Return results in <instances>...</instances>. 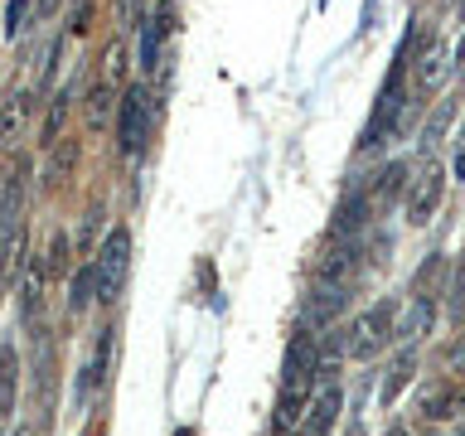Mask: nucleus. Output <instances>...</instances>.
<instances>
[{
  "label": "nucleus",
  "mask_w": 465,
  "mask_h": 436,
  "mask_svg": "<svg viewBox=\"0 0 465 436\" xmlns=\"http://www.w3.org/2000/svg\"><path fill=\"white\" fill-rule=\"evenodd\" d=\"M456 112H460L456 97H441V102L427 112V122H421V131H417V145H421V151H436V145L446 141V131L456 126Z\"/></svg>",
  "instance_id": "obj_18"
},
{
  "label": "nucleus",
  "mask_w": 465,
  "mask_h": 436,
  "mask_svg": "<svg viewBox=\"0 0 465 436\" xmlns=\"http://www.w3.org/2000/svg\"><path fill=\"white\" fill-rule=\"evenodd\" d=\"M78 102H83L78 78H68L49 102H44V122H39V145H44V151H49L58 136H68V116H73V107H78Z\"/></svg>",
  "instance_id": "obj_9"
},
{
  "label": "nucleus",
  "mask_w": 465,
  "mask_h": 436,
  "mask_svg": "<svg viewBox=\"0 0 465 436\" xmlns=\"http://www.w3.org/2000/svg\"><path fill=\"white\" fill-rule=\"evenodd\" d=\"M456 174H460V180H465V155H460V160H456Z\"/></svg>",
  "instance_id": "obj_31"
},
{
  "label": "nucleus",
  "mask_w": 465,
  "mask_h": 436,
  "mask_svg": "<svg viewBox=\"0 0 465 436\" xmlns=\"http://www.w3.org/2000/svg\"><path fill=\"white\" fill-rule=\"evenodd\" d=\"M131 64V54H126V44L122 39H112L107 49H102V58H97V83H107V87H126V68Z\"/></svg>",
  "instance_id": "obj_21"
},
{
  "label": "nucleus",
  "mask_w": 465,
  "mask_h": 436,
  "mask_svg": "<svg viewBox=\"0 0 465 436\" xmlns=\"http://www.w3.org/2000/svg\"><path fill=\"white\" fill-rule=\"evenodd\" d=\"M155 131V102H151V87L145 83H126L122 87V107H116V151L126 160H136L145 151Z\"/></svg>",
  "instance_id": "obj_3"
},
{
  "label": "nucleus",
  "mask_w": 465,
  "mask_h": 436,
  "mask_svg": "<svg viewBox=\"0 0 465 436\" xmlns=\"http://www.w3.org/2000/svg\"><path fill=\"white\" fill-rule=\"evenodd\" d=\"M340 412H344V388H340V383H320V388L311 392L305 417H301V431H305V436H330L334 421H340Z\"/></svg>",
  "instance_id": "obj_10"
},
{
  "label": "nucleus",
  "mask_w": 465,
  "mask_h": 436,
  "mask_svg": "<svg viewBox=\"0 0 465 436\" xmlns=\"http://www.w3.org/2000/svg\"><path fill=\"white\" fill-rule=\"evenodd\" d=\"M0 296H5V282H0Z\"/></svg>",
  "instance_id": "obj_34"
},
{
  "label": "nucleus",
  "mask_w": 465,
  "mask_h": 436,
  "mask_svg": "<svg viewBox=\"0 0 465 436\" xmlns=\"http://www.w3.org/2000/svg\"><path fill=\"white\" fill-rule=\"evenodd\" d=\"M15 398H20V349L0 344V421L15 417Z\"/></svg>",
  "instance_id": "obj_19"
},
{
  "label": "nucleus",
  "mask_w": 465,
  "mask_h": 436,
  "mask_svg": "<svg viewBox=\"0 0 465 436\" xmlns=\"http://www.w3.org/2000/svg\"><path fill=\"white\" fill-rule=\"evenodd\" d=\"M58 5H64V0H35V15H39V20H54Z\"/></svg>",
  "instance_id": "obj_28"
},
{
  "label": "nucleus",
  "mask_w": 465,
  "mask_h": 436,
  "mask_svg": "<svg viewBox=\"0 0 465 436\" xmlns=\"http://www.w3.org/2000/svg\"><path fill=\"white\" fill-rule=\"evenodd\" d=\"M315 363H320V340L311 330H296L282 359V388H276V431H296L305 407L315 392Z\"/></svg>",
  "instance_id": "obj_1"
},
{
  "label": "nucleus",
  "mask_w": 465,
  "mask_h": 436,
  "mask_svg": "<svg viewBox=\"0 0 465 436\" xmlns=\"http://www.w3.org/2000/svg\"><path fill=\"white\" fill-rule=\"evenodd\" d=\"M29 174H35V160H29L25 151L10 155V170L0 174V213L5 218H25V203H29Z\"/></svg>",
  "instance_id": "obj_11"
},
{
  "label": "nucleus",
  "mask_w": 465,
  "mask_h": 436,
  "mask_svg": "<svg viewBox=\"0 0 465 436\" xmlns=\"http://www.w3.org/2000/svg\"><path fill=\"white\" fill-rule=\"evenodd\" d=\"M10 436H39V421H20V427H15Z\"/></svg>",
  "instance_id": "obj_29"
},
{
  "label": "nucleus",
  "mask_w": 465,
  "mask_h": 436,
  "mask_svg": "<svg viewBox=\"0 0 465 436\" xmlns=\"http://www.w3.org/2000/svg\"><path fill=\"white\" fill-rule=\"evenodd\" d=\"M29 15H35V0H10V5H5V35H10V39L25 29Z\"/></svg>",
  "instance_id": "obj_26"
},
{
  "label": "nucleus",
  "mask_w": 465,
  "mask_h": 436,
  "mask_svg": "<svg viewBox=\"0 0 465 436\" xmlns=\"http://www.w3.org/2000/svg\"><path fill=\"white\" fill-rule=\"evenodd\" d=\"M78 160H83V141L78 136H58L49 151H44V180H49L54 189L68 184L73 170H78Z\"/></svg>",
  "instance_id": "obj_15"
},
{
  "label": "nucleus",
  "mask_w": 465,
  "mask_h": 436,
  "mask_svg": "<svg viewBox=\"0 0 465 436\" xmlns=\"http://www.w3.org/2000/svg\"><path fill=\"white\" fill-rule=\"evenodd\" d=\"M402 184H407V165H402V160H392V165L373 170L369 180H359L354 189H359V199H363V209H369V218H383L392 203L402 199Z\"/></svg>",
  "instance_id": "obj_6"
},
{
  "label": "nucleus",
  "mask_w": 465,
  "mask_h": 436,
  "mask_svg": "<svg viewBox=\"0 0 465 436\" xmlns=\"http://www.w3.org/2000/svg\"><path fill=\"white\" fill-rule=\"evenodd\" d=\"M446 363H450V369H456V373H465V340H456V344H450Z\"/></svg>",
  "instance_id": "obj_27"
},
{
  "label": "nucleus",
  "mask_w": 465,
  "mask_h": 436,
  "mask_svg": "<svg viewBox=\"0 0 465 436\" xmlns=\"http://www.w3.org/2000/svg\"><path fill=\"white\" fill-rule=\"evenodd\" d=\"M456 64H465V35H460V44H456Z\"/></svg>",
  "instance_id": "obj_30"
},
{
  "label": "nucleus",
  "mask_w": 465,
  "mask_h": 436,
  "mask_svg": "<svg viewBox=\"0 0 465 436\" xmlns=\"http://www.w3.org/2000/svg\"><path fill=\"white\" fill-rule=\"evenodd\" d=\"M39 97L44 93H29V87H15V93L0 102V155H20L29 131H35V116H39Z\"/></svg>",
  "instance_id": "obj_4"
},
{
  "label": "nucleus",
  "mask_w": 465,
  "mask_h": 436,
  "mask_svg": "<svg viewBox=\"0 0 465 436\" xmlns=\"http://www.w3.org/2000/svg\"><path fill=\"white\" fill-rule=\"evenodd\" d=\"M102 218H107V213H102V203H93V209H87L83 213V223H78V233H73V253H78V257H93L97 253V233H102Z\"/></svg>",
  "instance_id": "obj_23"
},
{
  "label": "nucleus",
  "mask_w": 465,
  "mask_h": 436,
  "mask_svg": "<svg viewBox=\"0 0 465 436\" xmlns=\"http://www.w3.org/2000/svg\"><path fill=\"white\" fill-rule=\"evenodd\" d=\"M417 412L427 417V421H450V417L460 412V388H456V383H446V378H436V383L421 388Z\"/></svg>",
  "instance_id": "obj_16"
},
{
  "label": "nucleus",
  "mask_w": 465,
  "mask_h": 436,
  "mask_svg": "<svg viewBox=\"0 0 465 436\" xmlns=\"http://www.w3.org/2000/svg\"><path fill=\"white\" fill-rule=\"evenodd\" d=\"M446 301L450 311L465 320V257H456V267H450V282H446Z\"/></svg>",
  "instance_id": "obj_25"
},
{
  "label": "nucleus",
  "mask_w": 465,
  "mask_h": 436,
  "mask_svg": "<svg viewBox=\"0 0 465 436\" xmlns=\"http://www.w3.org/2000/svg\"><path fill=\"white\" fill-rule=\"evenodd\" d=\"M441 194H446V170L427 160V165L417 170V180L407 184V223L412 228L427 223V218L436 213V203H441Z\"/></svg>",
  "instance_id": "obj_8"
},
{
  "label": "nucleus",
  "mask_w": 465,
  "mask_h": 436,
  "mask_svg": "<svg viewBox=\"0 0 465 436\" xmlns=\"http://www.w3.org/2000/svg\"><path fill=\"white\" fill-rule=\"evenodd\" d=\"M39 257H44V276H68V272H73L68 257H78V253H73V238H68V233H54L49 247H44Z\"/></svg>",
  "instance_id": "obj_22"
},
{
  "label": "nucleus",
  "mask_w": 465,
  "mask_h": 436,
  "mask_svg": "<svg viewBox=\"0 0 465 436\" xmlns=\"http://www.w3.org/2000/svg\"><path fill=\"white\" fill-rule=\"evenodd\" d=\"M25 243H29V233H25V218H5L0 213V282H15V276L25 272Z\"/></svg>",
  "instance_id": "obj_14"
},
{
  "label": "nucleus",
  "mask_w": 465,
  "mask_h": 436,
  "mask_svg": "<svg viewBox=\"0 0 465 436\" xmlns=\"http://www.w3.org/2000/svg\"><path fill=\"white\" fill-rule=\"evenodd\" d=\"M349 436H363V427H349Z\"/></svg>",
  "instance_id": "obj_32"
},
{
  "label": "nucleus",
  "mask_w": 465,
  "mask_h": 436,
  "mask_svg": "<svg viewBox=\"0 0 465 436\" xmlns=\"http://www.w3.org/2000/svg\"><path fill=\"white\" fill-rule=\"evenodd\" d=\"M116 107H122V87H107V83H97L83 93V122L93 136H102V131H112L116 126Z\"/></svg>",
  "instance_id": "obj_12"
},
{
  "label": "nucleus",
  "mask_w": 465,
  "mask_h": 436,
  "mask_svg": "<svg viewBox=\"0 0 465 436\" xmlns=\"http://www.w3.org/2000/svg\"><path fill=\"white\" fill-rule=\"evenodd\" d=\"M97 262V291H102V301H116V291H122L126 282V262H131V228H107L102 233V247L93 253Z\"/></svg>",
  "instance_id": "obj_5"
},
{
  "label": "nucleus",
  "mask_w": 465,
  "mask_h": 436,
  "mask_svg": "<svg viewBox=\"0 0 465 436\" xmlns=\"http://www.w3.org/2000/svg\"><path fill=\"white\" fill-rule=\"evenodd\" d=\"M97 301H102V291H97V262L83 257V267L68 272V311L73 315H87Z\"/></svg>",
  "instance_id": "obj_17"
},
{
  "label": "nucleus",
  "mask_w": 465,
  "mask_h": 436,
  "mask_svg": "<svg viewBox=\"0 0 465 436\" xmlns=\"http://www.w3.org/2000/svg\"><path fill=\"white\" fill-rule=\"evenodd\" d=\"M456 436H465V421H460V427H456Z\"/></svg>",
  "instance_id": "obj_33"
},
{
  "label": "nucleus",
  "mask_w": 465,
  "mask_h": 436,
  "mask_svg": "<svg viewBox=\"0 0 465 436\" xmlns=\"http://www.w3.org/2000/svg\"><path fill=\"white\" fill-rule=\"evenodd\" d=\"M344 311H349V282H315L301 305V320L305 330H330Z\"/></svg>",
  "instance_id": "obj_7"
},
{
  "label": "nucleus",
  "mask_w": 465,
  "mask_h": 436,
  "mask_svg": "<svg viewBox=\"0 0 465 436\" xmlns=\"http://www.w3.org/2000/svg\"><path fill=\"white\" fill-rule=\"evenodd\" d=\"M412 373H417V344H402L398 349V359L388 363V378H383V388H378V398H383V407L398 402V392L412 383Z\"/></svg>",
  "instance_id": "obj_20"
},
{
  "label": "nucleus",
  "mask_w": 465,
  "mask_h": 436,
  "mask_svg": "<svg viewBox=\"0 0 465 436\" xmlns=\"http://www.w3.org/2000/svg\"><path fill=\"white\" fill-rule=\"evenodd\" d=\"M107 354H112V330H97V349H93V363H87V378H83V388H78V402H87V398H93V388L102 383Z\"/></svg>",
  "instance_id": "obj_24"
},
{
  "label": "nucleus",
  "mask_w": 465,
  "mask_h": 436,
  "mask_svg": "<svg viewBox=\"0 0 465 436\" xmlns=\"http://www.w3.org/2000/svg\"><path fill=\"white\" fill-rule=\"evenodd\" d=\"M392 325H398V301H373L369 311H359L344 330V359H378L392 344Z\"/></svg>",
  "instance_id": "obj_2"
},
{
  "label": "nucleus",
  "mask_w": 465,
  "mask_h": 436,
  "mask_svg": "<svg viewBox=\"0 0 465 436\" xmlns=\"http://www.w3.org/2000/svg\"><path fill=\"white\" fill-rule=\"evenodd\" d=\"M436 325V301L427 291H417L412 301H407V311H398V325H392V340L398 344H417L421 334H431Z\"/></svg>",
  "instance_id": "obj_13"
}]
</instances>
